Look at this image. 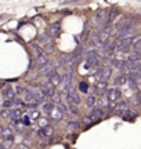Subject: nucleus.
<instances>
[{
	"label": "nucleus",
	"mask_w": 141,
	"mask_h": 149,
	"mask_svg": "<svg viewBox=\"0 0 141 149\" xmlns=\"http://www.w3.org/2000/svg\"><path fill=\"white\" fill-rule=\"evenodd\" d=\"M46 80H47V84L53 86V87H55V86H60L61 81H62V79H61V73H58V72H57V69L51 70L49 74H46Z\"/></svg>",
	"instance_id": "1"
},
{
	"label": "nucleus",
	"mask_w": 141,
	"mask_h": 149,
	"mask_svg": "<svg viewBox=\"0 0 141 149\" xmlns=\"http://www.w3.org/2000/svg\"><path fill=\"white\" fill-rule=\"evenodd\" d=\"M105 97L109 100V102H116V101H119L120 100V97H122V91H120L119 87H111V88H108Z\"/></svg>",
	"instance_id": "2"
},
{
	"label": "nucleus",
	"mask_w": 141,
	"mask_h": 149,
	"mask_svg": "<svg viewBox=\"0 0 141 149\" xmlns=\"http://www.w3.org/2000/svg\"><path fill=\"white\" fill-rule=\"evenodd\" d=\"M130 105H129V102L126 101V100H120L119 102H116V109H115V115H120V116H123L126 112L130 109Z\"/></svg>",
	"instance_id": "3"
},
{
	"label": "nucleus",
	"mask_w": 141,
	"mask_h": 149,
	"mask_svg": "<svg viewBox=\"0 0 141 149\" xmlns=\"http://www.w3.org/2000/svg\"><path fill=\"white\" fill-rule=\"evenodd\" d=\"M96 91L100 97H104L108 91V81H104V80H98L96 83Z\"/></svg>",
	"instance_id": "4"
},
{
	"label": "nucleus",
	"mask_w": 141,
	"mask_h": 149,
	"mask_svg": "<svg viewBox=\"0 0 141 149\" xmlns=\"http://www.w3.org/2000/svg\"><path fill=\"white\" fill-rule=\"evenodd\" d=\"M104 51L107 53V55L114 54L115 51H118V43H116V40H111V39H109L108 42L104 44Z\"/></svg>",
	"instance_id": "5"
},
{
	"label": "nucleus",
	"mask_w": 141,
	"mask_h": 149,
	"mask_svg": "<svg viewBox=\"0 0 141 149\" xmlns=\"http://www.w3.org/2000/svg\"><path fill=\"white\" fill-rule=\"evenodd\" d=\"M89 116L91 117L93 122H97V120H101L105 117V112L103 109H100V108H93L91 111H90V115Z\"/></svg>",
	"instance_id": "6"
},
{
	"label": "nucleus",
	"mask_w": 141,
	"mask_h": 149,
	"mask_svg": "<svg viewBox=\"0 0 141 149\" xmlns=\"http://www.w3.org/2000/svg\"><path fill=\"white\" fill-rule=\"evenodd\" d=\"M65 100L68 102V105H79L82 102V98L80 95L75 93V94H69V95H65Z\"/></svg>",
	"instance_id": "7"
},
{
	"label": "nucleus",
	"mask_w": 141,
	"mask_h": 149,
	"mask_svg": "<svg viewBox=\"0 0 141 149\" xmlns=\"http://www.w3.org/2000/svg\"><path fill=\"white\" fill-rule=\"evenodd\" d=\"M109 100L107 98V97L104 95V97H98L97 98V102H96V108H100V109H108V107H109Z\"/></svg>",
	"instance_id": "8"
},
{
	"label": "nucleus",
	"mask_w": 141,
	"mask_h": 149,
	"mask_svg": "<svg viewBox=\"0 0 141 149\" xmlns=\"http://www.w3.org/2000/svg\"><path fill=\"white\" fill-rule=\"evenodd\" d=\"M40 88H42V93H43V95L46 97V98H53V97L55 95V88L53 86L46 84V86H43V87H40Z\"/></svg>",
	"instance_id": "9"
},
{
	"label": "nucleus",
	"mask_w": 141,
	"mask_h": 149,
	"mask_svg": "<svg viewBox=\"0 0 141 149\" xmlns=\"http://www.w3.org/2000/svg\"><path fill=\"white\" fill-rule=\"evenodd\" d=\"M127 81H129V80H127V76L123 73H118L114 77V84L115 86H125V84H127Z\"/></svg>",
	"instance_id": "10"
},
{
	"label": "nucleus",
	"mask_w": 141,
	"mask_h": 149,
	"mask_svg": "<svg viewBox=\"0 0 141 149\" xmlns=\"http://www.w3.org/2000/svg\"><path fill=\"white\" fill-rule=\"evenodd\" d=\"M62 117H64V115H62V113H61L57 108H54V111L49 115V119L51 120V122H54V123L61 122V120H62Z\"/></svg>",
	"instance_id": "11"
},
{
	"label": "nucleus",
	"mask_w": 141,
	"mask_h": 149,
	"mask_svg": "<svg viewBox=\"0 0 141 149\" xmlns=\"http://www.w3.org/2000/svg\"><path fill=\"white\" fill-rule=\"evenodd\" d=\"M129 81H140L141 80V70H131L126 74Z\"/></svg>",
	"instance_id": "12"
},
{
	"label": "nucleus",
	"mask_w": 141,
	"mask_h": 149,
	"mask_svg": "<svg viewBox=\"0 0 141 149\" xmlns=\"http://www.w3.org/2000/svg\"><path fill=\"white\" fill-rule=\"evenodd\" d=\"M24 100H25V102L27 104H39L38 100H36V95L33 94L31 90L25 91V95H24Z\"/></svg>",
	"instance_id": "13"
},
{
	"label": "nucleus",
	"mask_w": 141,
	"mask_h": 149,
	"mask_svg": "<svg viewBox=\"0 0 141 149\" xmlns=\"http://www.w3.org/2000/svg\"><path fill=\"white\" fill-rule=\"evenodd\" d=\"M66 128H68V131H76L77 128H80V123L77 122V119H70L69 122H68V124H66Z\"/></svg>",
	"instance_id": "14"
},
{
	"label": "nucleus",
	"mask_w": 141,
	"mask_h": 149,
	"mask_svg": "<svg viewBox=\"0 0 141 149\" xmlns=\"http://www.w3.org/2000/svg\"><path fill=\"white\" fill-rule=\"evenodd\" d=\"M61 32V24L60 22H54L51 26H50V36L57 37Z\"/></svg>",
	"instance_id": "15"
},
{
	"label": "nucleus",
	"mask_w": 141,
	"mask_h": 149,
	"mask_svg": "<svg viewBox=\"0 0 141 149\" xmlns=\"http://www.w3.org/2000/svg\"><path fill=\"white\" fill-rule=\"evenodd\" d=\"M3 95H4L6 100H15L17 98V94L15 91H14V88H11V87H7V88H4V91H3Z\"/></svg>",
	"instance_id": "16"
},
{
	"label": "nucleus",
	"mask_w": 141,
	"mask_h": 149,
	"mask_svg": "<svg viewBox=\"0 0 141 149\" xmlns=\"http://www.w3.org/2000/svg\"><path fill=\"white\" fill-rule=\"evenodd\" d=\"M69 62V55L68 54H61L57 59V66H65Z\"/></svg>",
	"instance_id": "17"
},
{
	"label": "nucleus",
	"mask_w": 141,
	"mask_h": 149,
	"mask_svg": "<svg viewBox=\"0 0 141 149\" xmlns=\"http://www.w3.org/2000/svg\"><path fill=\"white\" fill-rule=\"evenodd\" d=\"M96 102H97V98L96 95H93V94H89L86 97V107L93 109V108H96Z\"/></svg>",
	"instance_id": "18"
},
{
	"label": "nucleus",
	"mask_w": 141,
	"mask_h": 149,
	"mask_svg": "<svg viewBox=\"0 0 141 149\" xmlns=\"http://www.w3.org/2000/svg\"><path fill=\"white\" fill-rule=\"evenodd\" d=\"M54 108H55V105L53 104V102H44L43 105H42V111H43L44 113H46V115L49 116L50 113L54 111Z\"/></svg>",
	"instance_id": "19"
},
{
	"label": "nucleus",
	"mask_w": 141,
	"mask_h": 149,
	"mask_svg": "<svg viewBox=\"0 0 141 149\" xmlns=\"http://www.w3.org/2000/svg\"><path fill=\"white\" fill-rule=\"evenodd\" d=\"M122 117H123V120H126V122H129V120H134V119L137 117V112L134 111V109H129V111L126 112Z\"/></svg>",
	"instance_id": "20"
},
{
	"label": "nucleus",
	"mask_w": 141,
	"mask_h": 149,
	"mask_svg": "<svg viewBox=\"0 0 141 149\" xmlns=\"http://www.w3.org/2000/svg\"><path fill=\"white\" fill-rule=\"evenodd\" d=\"M47 62H50L47 55H36V64L39 65V68H42L43 65H46Z\"/></svg>",
	"instance_id": "21"
},
{
	"label": "nucleus",
	"mask_w": 141,
	"mask_h": 149,
	"mask_svg": "<svg viewBox=\"0 0 141 149\" xmlns=\"http://www.w3.org/2000/svg\"><path fill=\"white\" fill-rule=\"evenodd\" d=\"M39 70H40L42 73H44V74H49L51 70H54V66H53V64H51V62H47V64L43 65L42 68H39Z\"/></svg>",
	"instance_id": "22"
},
{
	"label": "nucleus",
	"mask_w": 141,
	"mask_h": 149,
	"mask_svg": "<svg viewBox=\"0 0 141 149\" xmlns=\"http://www.w3.org/2000/svg\"><path fill=\"white\" fill-rule=\"evenodd\" d=\"M129 62H137V61H141V53H137V51H133V53L129 54V58H127Z\"/></svg>",
	"instance_id": "23"
},
{
	"label": "nucleus",
	"mask_w": 141,
	"mask_h": 149,
	"mask_svg": "<svg viewBox=\"0 0 141 149\" xmlns=\"http://www.w3.org/2000/svg\"><path fill=\"white\" fill-rule=\"evenodd\" d=\"M72 77H73V70L69 69L64 72V73H61V79L62 81H72Z\"/></svg>",
	"instance_id": "24"
},
{
	"label": "nucleus",
	"mask_w": 141,
	"mask_h": 149,
	"mask_svg": "<svg viewBox=\"0 0 141 149\" xmlns=\"http://www.w3.org/2000/svg\"><path fill=\"white\" fill-rule=\"evenodd\" d=\"M130 104H131V107H140L141 105V95L140 94H134V95H131Z\"/></svg>",
	"instance_id": "25"
},
{
	"label": "nucleus",
	"mask_w": 141,
	"mask_h": 149,
	"mask_svg": "<svg viewBox=\"0 0 141 149\" xmlns=\"http://www.w3.org/2000/svg\"><path fill=\"white\" fill-rule=\"evenodd\" d=\"M0 137H3V139H11L13 138V131H11V128L3 127V131H1V135H0Z\"/></svg>",
	"instance_id": "26"
},
{
	"label": "nucleus",
	"mask_w": 141,
	"mask_h": 149,
	"mask_svg": "<svg viewBox=\"0 0 141 149\" xmlns=\"http://www.w3.org/2000/svg\"><path fill=\"white\" fill-rule=\"evenodd\" d=\"M118 14H119V11H118V8H116V7H112V8L109 10V13H108V22H109V24H111V22L116 18V15H118Z\"/></svg>",
	"instance_id": "27"
},
{
	"label": "nucleus",
	"mask_w": 141,
	"mask_h": 149,
	"mask_svg": "<svg viewBox=\"0 0 141 149\" xmlns=\"http://www.w3.org/2000/svg\"><path fill=\"white\" fill-rule=\"evenodd\" d=\"M32 48L35 50V51H36V54H38V55H46V51H44L43 46H39V44H33Z\"/></svg>",
	"instance_id": "28"
},
{
	"label": "nucleus",
	"mask_w": 141,
	"mask_h": 149,
	"mask_svg": "<svg viewBox=\"0 0 141 149\" xmlns=\"http://www.w3.org/2000/svg\"><path fill=\"white\" fill-rule=\"evenodd\" d=\"M38 122H39V126H40V127H42V128H46V127H49L50 119H47V117H40Z\"/></svg>",
	"instance_id": "29"
},
{
	"label": "nucleus",
	"mask_w": 141,
	"mask_h": 149,
	"mask_svg": "<svg viewBox=\"0 0 141 149\" xmlns=\"http://www.w3.org/2000/svg\"><path fill=\"white\" fill-rule=\"evenodd\" d=\"M100 43H101V42H100V39L97 37V35H94V36H91L90 39H89V44H90V46H93V47L98 46Z\"/></svg>",
	"instance_id": "30"
},
{
	"label": "nucleus",
	"mask_w": 141,
	"mask_h": 149,
	"mask_svg": "<svg viewBox=\"0 0 141 149\" xmlns=\"http://www.w3.org/2000/svg\"><path fill=\"white\" fill-rule=\"evenodd\" d=\"M79 90H80V93L86 94L87 91H89V83L87 81H80L79 83Z\"/></svg>",
	"instance_id": "31"
},
{
	"label": "nucleus",
	"mask_w": 141,
	"mask_h": 149,
	"mask_svg": "<svg viewBox=\"0 0 141 149\" xmlns=\"http://www.w3.org/2000/svg\"><path fill=\"white\" fill-rule=\"evenodd\" d=\"M29 117H31V120H39L40 117H42V115H40V112L39 111H31V113H29Z\"/></svg>",
	"instance_id": "32"
},
{
	"label": "nucleus",
	"mask_w": 141,
	"mask_h": 149,
	"mask_svg": "<svg viewBox=\"0 0 141 149\" xmlns=\"http://www.w3.org/2000/svg\"><path fill=\"white\" fill-rule=\"evenodd\" d=\"M13 138L11 139H3V144H1V148L3 149H11V146H13Z\"/></svg>",
	"instance_id": "33"
},
{
	"label": "nucleus",
	"mask_w": 141,
	"mask_h": 149,
	"mask_svg": "<svg viewBox=\"0 0 141 149\" xmlns=\"http://www.w3.org/2000/svg\"><path fill=\"white\" fill-rule=\"evenodd\" d=\"M21 123L24 124V126H29V124L32 123V120H31L29 115H22V117H21Z\"/></svg>",
	"instance_id": "34"
},
{
	"label": "nucleus",
	"mask_w": 141,
	"mask_h": 149,
	"mask_svg": "<svg viewBox=\"0 0 141 149\" xmlns=\"http://www.w3.org/2000/svg\"><path fill=\"white\" fill-rule=\"evenodd\" d=\"M55 108L62 113V115H66L68 113V105H64V104H60V105H55Z\"/></svg>",
	"instance_id": "35"
},
{
	"label": "nucleus",
	"mask_w": 141,
	"mask_h": 149,
	"mask_svg": "<svg viewBox=\"0 0 141 149\" xmlns=\"http://www.w3.org/2000/svg\"><path fill=\"white\" fill-rule=\"evenodd\" d=\"M68 112L72 113V115H77L79 113V108H77V105H68Z\"/></svg>",
	"instance_id": "36"
},
{
	"label": "nucleus",
	"mask_w": 141,
	"mask_h": 149,
	"mask_svg": "<svg viewBox=\"0 0 141 149\" xmlns=\"http://www.w3.org/2000/svg\"><path fill=\"white\" fill-rule=\"evenodd\" d=\"M53 104H54V105H60V104H62V102H61V94L60 93H55V95L53 97Z\"/></svg>",
	"instance_id": "37"
},
{
	"label": "nucleus",
	"mask_w": 141,
	"mask_h": 149,
	"mask_svg": "<svg viewBox=\"0 0 141 149\" xmlns=\"http://www.w3.org/2000/svg\"><path fill=\"white\" fill-rule=\"evenodd\" d=\"M10 115H11V109H3L0 112V116L4 117V119H10Z\"/></svg>",
	"instance_id": "38"
},
{
	"label": "nucleus",
	"mask_w": 141,
	"mask_h": 149,
	"mask_svg": "<svg viewBox=\"0 0 141 149\" xmlns=\"http://www.w3.org/2000/svg\"><path fill=\"white\" fill-rule=\"evenodd\" d=\"M83 123H84V124H93L94 122L91 120V117L90 116H86L84 119H83Z\"/></svg>",
	"instance_id": "39"
},
{
	"label": "nucleus",
	"mask_w": 141,
	"mask_h": 149,
	"mask_svg": "<svg viewBox=\"0 0 141 149\" xmlns=\"http://www.w3.org/2000/svg\"><path fill=\"white\" fill-rule=\"evenodd\" d=\"M133 47H134V50H136L137 53H141V40H140L138 43H136V44H134Z\"/></svg>",
	"instance_id": "40"
},
{
	"label": "nucleus",
	"mask_w": 141,
	"mask_h": 149,
	"mask_svg": "<svg viewBox=\"0 0 141 149\" xmlns=\"http://www.w3.org/2000/svg\"><path fill=\"white\" fill-rule=\"evenodd\" d=\"M24 87H20V86H17L15 87V94H22V93H24Z\"/></svg>",
	"instance_id": "41"
},
{
	"label": "nucleus",
	"mask_w": 141,
	"mask_h": 149,
	"mask_svg": "<svg viewBox=\"0 0 141 149\" xmlns=\"http://www.w3.org/2000/svg\"><path fill=\"white\" fill-rule=\"evenodd\" d=\"M14 149H29V148H28L27 145H22V144H20V145H17V146H15V148H14Z\"/></svg>",
	"instance_id": "42"
},
{
	"label": "nucleus",
	"mask_w": 141,
	"mask_h": 149,
	"mask_svg": "<svg viewBox=\"0 0 141 149\" xmlns=\"http://www.w3.org/2000/svg\"><path fill=\"white\" fill-rule=\"evenodd\" d=\"M137 90L140 91V94H141V80L140 81H137Z\"/></svg>",
	"instance_id": "43"
},
{
	"label": "nucleus",
	"mask_w": 141,
	"mask_h": 149,
	"mask_svg": "<svg viewBox=\"0 0 141 149\" xmlns=\"http://www.w3.org/2000/svg\"><path fill=\"white\" fill-rule=\"evenodd\" d=\"M6 86V81H3V80H0V88H3Z\"/></svg>",
	"instance_id": "44"
},
{
	"label": "nucleus",
	"mask_w": 141,
	"mask_h": 149,
	"mask_svg": "<svg viewBox=\"0 0 141 149\" xmlns=\"http://www.w3.org/2000/svg\"><path fill=\"white\" fill-rule=\"evenodd\" d=\"M0 149H3V148H1V145H0Z\"/></svg>",
	"instance_id": "45"
},
{
	"label": "nucleus",
	"mask_w": 141,
	"mask_h": 149,
	"mask_svg": "<svg viewBox=\"0 0 141 149\" xmlns=\"http://www.w3.org/2000/svg\"><path fill=\"white\" fill-rule=\"evenodd\" d=\"M140 95H141V94H140Z\"/></svg>",
	"instance_id": "46"
}]
</instances>
